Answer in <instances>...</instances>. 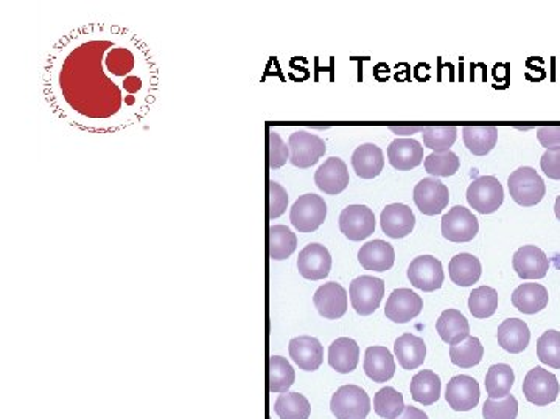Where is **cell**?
Listing matches in <instances>:
<instances>
[{"mask_svg":"<svg viewBox=\"0 0 560 419\" xmlns=\"http://www.w3.org/2000/svg\"><path fill=\"white\" fill-rule=\"evenodd\" d=\"M157 83L147 44L104 22L59 39L45 63V95L53 112L89 133H119L143 120Z\"/></svg>","mask_w":560,"mask_h":419,"instance_id":"1","label":"cell"},{"mask_svg":"<svg viewBox=\"0 0 560 419\" xmlns=\"http://www.w3.org/2000/svg\"><path fill=\"white\" fill-rule=\"evenodd\" d=\"M508 188L512 199L522 207H534L547 193L543 179L531 166H522L512 172L508 179Z\"/></svg>","mask_w":560,"mask_h":419,"instance_id":"2","label":"cell"},{"mask_svg":"<svg viewBox=\"0 0 560 419\" xmlns=\"http://www.w3.org/2000/svg\"><path fill=\"white\" fill-rule=\"evenodd\" d=\"M327 217V203L318 194L309 193L293 203L290 221L299 233H313Z\"/></svg>","mask_w":560,"mask_h":419,"instance_id":"3","label":"cell"},{"mask_svg":"<svg viewBox=\"0 0 560 419\" xmlns=\"http://www.w3.org/2000/svg\"><path fill=\"white\" fill-rule=\"evenodd\" d=\"M330 410L336 419H366L371 412V400L363 388L349 384L338 388L332 396Z\"/></svg>","mask_w":560,"mask_h":419,"instance_id":"4","label":"cell"},{"mask_svg":"<svg viewBox=\"0 0 560 419\" xmlns=\"http://www.w3.org/2000/svg\"><path fill=\"white\" fill-rule=\"evenodd\" d=\"M349 295L357 314L371 316L379 309L385 297V283L372 275H361L350 283Z\"/></svg>","mask_w":560,"mask_h":419,"instance_id":"5","label":"cell"},{"mask_svg":"<svg viewBox=\"0 0 560 419\" xmlns=\"http://www.w3.org/2000/svg\"><path fill=\"white\" fill-rule=\"evenodd\" d=\"M467 202L481 215L495 213L504 202L502 185L494 176H479L467 188Z\"/></svg>","mask_w":560,"mask_h":419,"instance_id":"6","label":"cell"},{"mask_svg":"<svg viewBox=\"0 0 560 419\" xmlns=\"http://www.w3.org/2000/svg\"><path fill=\"white\" fill-rule=\"evenodd\" d=\"M560 384L548 369L535 367L523 381V394L531 404L545 407L559 398Z\"/></svg>","mask_w":560,"mask_h":419,"instance_id":"7","label":"cell"},{"mask_svg":"<svg viewBox=\"0 0 560 419\" xmlns=\"http://www.w3.org/2000/svg\"><path fill=\"white\" fill-rule=\"evenodd\" d=\"M414 203L422 215L434 217L442 213L450 202V193L444 182L436 178L422 179L414 187Z\"/></svg>","mask_w":560,"mask_h":419,"instance_id":"8","label":"cell"},{"mask_svg":"<svg viewBox=\"0 0 560 419\" xmlns=\"http://www.w3.org/2000/svg\"><path fill=\"white\" fill-rule=\"evenodd\" d=\"M288 147H290L291 165L301 170L316 165L327 149L321 137H318L315 133H309L307 131H296L291 133Z\"/></svg>","mask_w":560,"mask_h":419,"instance_id":"9","label":"cell"},{"mask_svg":"<svg viewBox=\"0 0 560 419\" xmlns=\"http://www.w3.org/2000/svg\"><path fill=\"white\" fill-rule=\"evenodd\" d=\"M408 279L412 286L424 293L438 291L444 285V267L442 263L432 255H422L411 261L408 267Z\"/></svg>","mask_w":560,"mask_h":419,"instance_id":"10","label":"cell"},{"mask_svg":"<svg viewBox=\"0 0 560 419\" xmlns=\"http://www.w3.org/2000/svg\"><path fill=\"white\" fill-rule=\"evenodd\" d=\"M338 221L342 235L350 241H364L375 232V215L366 205H349Z\"/></svg>","mask_w":560,"mask_h":419,"instance_id":"11","label":"cell"},{"mask_svg":"<svg viewBox=\"0 0 560 419\" xmlns=\"http://www.w3.org/2000/svg\"><path fill=\"white\" fill-rule=\"evenodd\" d=\"M479 224L471 210L456 205L442 217V235L450 242H469L478 235Z\"/></svg>","mask_w":560,"mask_h":419,"instance_id":"12","label":"cell"},{"mask_svg":"<svg viewBox=\"0 0 560 419\" xmlns=\"http://www.w3.org/2000/svg\"><path fill=\"white\" fill-rule=\"evenodd\" d=\"M332 269V256H330L327 248L318 242H310L309 246L299 252L297 258V270L303 278L310 281H319V279L329 277Z\"/></svg>","mask_w":560,"mask_h":419,"instance_id":"13","label":"cell"},{"mask_svg":"<svg viewBox=\"0 0 560 419\" xmlns=\"http://www.w3.org/2000/svg\"><path fill=\"white\" fill-rule=\"evenodd\" d=\"M445 400L455 412H469L479 402V385L472 376H455L447 384Z\"/></svg>","mask_w":560,"mask_h":419,"instance_id":"14","label":"cell"},{"mask_svg":"<svg viewBox=\"0 0 560 419\" xmlns=\"http://www.w3.org/2000/svg\"><path fill=\"white\" fill-rule=\"evenodd\" d=\"M313 303L321 317L338 320L348 311V291L336 281L324 283L316 291Z\"/></svg>","mask_w":560,"mask_h":419,"instance_id":"15","label":"cell"},{"mask_svg":"<svg viewBox=\"0 0 560 419\" xmlns=\"http://www.w3.org/2000/svg\"><path fill=\"white\" fill-rule=\"evenodd\" d=\"M424 308V300L411 289H395L387 299L385 316L395 324H408L418 317Z\"/></svg>","mask_w":560,"mask_h":419,"instance_id":"16","label":"cell"},{"mask_svg":"<svg viewBox=\"0 0 560 419\" xmlns=\"http://www.w3.org/2000/svg\"><path fill=\"white\" fill-rule=\"evenodd\" d=\"M512 266L522 279H541L547 277L549 261L541 248L523 246L514 254Z\"/></svg>","mask_w":560,"mask_h":419,"instance_id":"17","label":"cell"},{"mask_svg":"<svg viewBox=\"0 0 560 419\" xmlns=\"http://www.w3.org/2000/svg\"><path fill=\"white\" fill-rule=\"evenodd\" d=\"M380 224L385 235L400 240L410 235L414 230L416 217L405 203H391L381 211Z\"/></svg>","mask_w":560,"mask_h":419,"instance_id":"18","label":"cell"},{"mask_svg":"<svg viewBox=\"0 0 560 419\" xmlns=\"http://www.w3.org/2000/svg\"><path fill=\"white\" fill-rule=\"evenodd\" d=\"M349 180L348 165L338 157L326 160L315 172L316 187L330 196H336L346 190Z\"/></svg>","mask_w":560,"mask_h":419,"instance_id":"19","label":"cell"},{"mask_svg":"<svg viewBox=\"0 0 560 419\" xmlns=\"http://www.w3.org/2000/svg\"><path fill=\"white\" fill-rule=\"evenodd\" d=\"M288 351L293 362L303 371H316L322 365L324 348L316 337L299 336L291 339Z\"/></svg>","mask_w":560,"mask_h":419,"instance_id":"20","label":"cell"},{"mask_svg":"<svg viewBox=\"0 0 560 419\" xmlns=\"http://www.w3.org/2000/svg\"><path fill=\"white\" fill-rule=\"evenodd\" d=\"M387 159L399 171H410L424 162V147L414 139H395L387 147Z\"/></svg>","mask_w":560,"mask_h":419,"instance_id":"21","label":"cell"},{"mask_svg":"<svg viewBox=\"0 0 560 419\" xmlns=\"http://www.w3.org/2000/svg\"><path fill=\"white\" fill-rule=\"evenodd\" d=\"M363 369L371 381L377 384L391 381L395 375V362L391 351L387 347H369Z\"/></svg>","mask_w":560,"mask_h":419,"instance_id":"22","label":"cell"},{"mask_svg":"<svg viewBox=\"0 0 560 419\" xmlns=\"http://www.w3.org/2000/svg\"><path fill=\"white\" fill-rule=\"evenodd\" d=\"M358 261L366 270L372 272H387L394 266L395 252L389 242L383 240H373L361 246Z\"/></svg>","mask_w":560,"mask_h":419,"instance_id":"23","label":"cell"},{"mask_svg":"<svg viewBox=\"0 0 560 419\" xmlns=\"http://www.w3.org/2000/svg\"><path fill=\"white\" fill-rule=\"evenodd\" d=\"M360 362V347L350 337H338L329 347V365L336 373L349 375Z\"/></svg>","mask_w":560,"mask_h":419,"instance_id":"24","label":"cell"},{"mask_svg":"<svg viewBox=\"0 0 560 419\" xmlns=\"http://www.w3.org/2000/svg\"><path fill=\"white\" fill-rule=\"evenodd\" d=\"M498 345L508 353L518 354L528 348L531 331L528 324L518 318H508L498 326Z\"/></svg>","mask_w":560,"mask_h":419,"instance_id":"25","label":"cell"},{"mask_svg":"<svg viewBox=\"0 0 560 419\" xmlns=\"http://www.w3.org/2000/svg\"><path fill=\"white\" fill-rule=\"evenodd\" d=\"M352 166L358 178L373 179L380 176L385 166V156L380 147L373 143H364L352 154Z\"/></svg>","mask_w":560,"mask_h":419,"instance_id":"26","label":"cell"},{"mask_svg":"<svg viewBox=\"0 0 560 419\" xmlns=\"http://www.w3.org/2000/svg\"><path fill=\"white\" fill-rule=\"evenodd\" d=\"M549 301L547 287L539 283H523L512 293V305L523 314H537L543 311Z\"/></svg>","mask_w":560,"mask_h":419,"instance_id":"27","label":"cell"},{"mask_svg":"<svg viewBox=\"0 0 560 419\" xmlns=\"http://www.w3.org/2000/svg\"><path fill=\"white\" fill-rule=\"evenodd\" d=\"M394 354L399 359L402 369H418L422 363L426 362V342L422 337L403 334L394 343Z\"/></svg>","mask_w":560,"mask_h":419,"instance_id":"28","label":"cell"},{"mask_svg":"<svg viewBox=\"0 0 560 419\" xmlns=\"http://www.w3.org/2000/svg\"><path fill=\"white\" fill-rule=\"evenodd\" d=\"M439 337L449 345H457L471 337V324L457 309H447L436 322Z\"/></svg>","mask_w":560,"mask_h":419,"instance_id":"29","label":"cell"},{"mask_svg":"<svg viewBox=\"0 0 560 419\" xmlns=\"http://www.w3.org/2000/svg\"><path fill=\"white\" fill-rule=\"evenodd\" d=\"M449 273L455 285L469 287L478 283L483 273V266L477 256L472 254H457L449 264Z\"/></svg>","mask_w":560,"mask_h":419,"instance_id":"30","label":"cell"},{"mask_svg":"<svg viewBox=\"0 0 560 419\" xmlns=\"http://www.w3.org/2000/svg\"><path fill=\"white\" fill-rule=\"evenodd\" d=\"M410 390L416 402L422 406H433L441 396V377L434 371L422 369L412 377Z\"/></svg>","mask_w":560,"mask_h":419,"instance_id":"31","label":"cell"},{"mask_svg":"<svg viewBox=\"0 0 560 419\" xmlns=\"http://www.w3.org/2000/svg\"><path fill=\"white\" fill-rule=\"evenodd\" d=\"M464 143L475 156H486L495 148L498 141V129L495 126H464Z\"/></svg>","mask_w":560,"mask_h":419,"instance_id":"32","label":"cell"},{"mask_svg":"<svg viewBox=\"0 0 560 419\" xmlns=\"http://www.w3.org/2000/svg\"><path fill=\"white\" fill-rule=\"evenodd\" d=\"M296 248L297 236L287 225H271L268 230V252L271 260H288Z\"/></svg>","mask_w":560,"mask_h":419,"instance_id":"33","label":"cell"},{"mask_svg":"<svg viewBox=\"0 0 560 419\" xmlns=\"http://www.w3.org/2000/svg\"><path fill=\"white\" fill-rule=\"evenodd\" d=\"M514 382H516V375H514V369L509 365L506 363L492 365L486 375V392L489 394V398L502 400L510 394Z\"/></svg>","mask_w":560,"mask_h":419,"instance_id":"34","label":"cell"},{"mask_svg":"<svg viewBox=\"0 0 560 419\" xmlns=\"http://www.w3.org/2000/svg\"><path fill=\"white\" fill-rule=\"evenodd\" d=\"M268 369H270L268 384H270L271 393H288L291 385L296 381V373L290 362L285 357L271 356Z\"/></svg>","mask_w":560,"mask_h":419,"instance_id":"35","label":"cell"},{"mask_svg":"<svg viewBox=\"0 0 560 419\" xmlns=\"http://www.w3.org/2000/svg\"><path fill=\"white\" fill-rule=\"evenodd\" d=\"M484 347L478 337H467L464 342L450 347V359L459 369H472L483 361Z\"/></svg>","mask_w":560,"mask_h":419,"instance_id":"36","label":"cell"},{"mask_svg":"<svg viewBox=\"0 0 560 419\" xmlns=\"http://www.w3.org/2000/svg\"><path fill=\"white\" fill-rule=\"evenodd\" d=\"M274 412L280 419H309L311 407L303 394L284 393L277 398Z\"/></svg>","mask_w":560,"mask_h":419,"instance_id":"37","label":"cell"},{"mask_svg":"<svg viewBox=\"0 0 560 419\" xmlns=\"http://www.w3.org/2000/svg\"><path fill=\"white\" fill-rule=\"evenodd\" d=\"M403 396L395 388L385 387L373 398V410L383 419H397L405 410Z\"/></svg>","mask_w":560,"mask_h":419,"instance_id":"38","label":"cell"},{"mask_svg":"<svg viewBox=\"0 0 560 419\" xmlns=\"http://www.w3.org/2000/svg\"><path fill=\"white\" fill-rule=\"evenodd\" d=\"M498 308V293L494 287L479 286L473 289L469 297V311L473 317L489 318Z\"/></svg>","mask_w":560,"mask_h":419,"instance_id":"39","label":"cell"},{"mask_svg":"<svg viewBox=\"0 0 560 419\" xmlns=\"http://www.w3.org/2000/svg\"><path fill=\"white\" fill-rule=\"evenodd\" d=\"M424 145L430 148L433 153L450 151L457 139L456 126H424L422 131Z\"/></svg>","mask_w":560,"mask_h":419,"instance_id":"40","label":"cell"},{"mask_svg":"<svg viewBox=\"0 0 560 419\" xmlns=\"http://www.w3.org/2000/svg\"><path fill=\"white\" fill-rule=\"evenodd\" d=\"M424 166H426V171L434 178H449L459 171L461 159L453 151L432 153L424 160Z\"/></svg>","mask_w":560,"mask_h":419,"instance_id":"41","label":"cell"},{"mask_svg":"<svg viewBox=\"0 0 560 419\" xmlns=\"http://www.w3.org/2000/svg\"><path fill=\"white\" fill-rule=\"evenodd\" d=\"M537 357L551 369H560V332L548 330L537 340Z\"/></svg>","mask_w":560,"mask_h":419,"instance_id":"42","label":"cell"},{"mask_svg":"<svg viewBox=\"0 0 560 419\" xmlns=\"http://www.w3.org/2000/svg\"><path fill=\"white\" fill-rule=\"evenodd\" d=\"M484 419H517L518 416V402L512 394L502 400L489 398L483 407Z\"/></svg>","mask_w":560,"mask_h":419,"instance_id":"43","label":"cell"},{"mask_svg":"<svg viewBox=\"0 0 560 419\" xmlns=\"http://www.w3.org/2000/svg\"><path fill=\"white\" fill-rule=\"evenodd\" d=\"M270 153H268V164L270 168L277 170L282 168L290 160V147H287L282 137L277 133H270Z\"/></svg>","mask_w":560,"mask_h":419,"instance_id":"44","label":"cell"},{"mask_svg":"<svg viewBox=\"0 0 560 419\" xmlns=\"http://www.w3.org/2000/svg\"><path fill=\"white\" fill-rule=\"evenodd\" d=\"M268 190H270V209H268L270 210V219H277L287 211L288 193L282 185L277 184L274 180H271L268 184Z\"/></svg>","mask_w":560,"mask_h":419,"instance_id":"45","label":"cell"},{"mask_svg":"<svg viewBox=\"0 0 560 419\" xmlns=\"http://www.w3.org/2000/svg\"><path fill=\"white\" fill-rule=\"evenodd\" d=\"M541 171L553 180H560V147L549 148L541 159Z\"/></svg>","mask_w":560,"mask_h":419,"instance_id":"46","label":"cell"},{"mask_svg":"<svg viewBox=\"0 0 560 419\" xmlns=\"http://www.w3.org/2000/svg\"><path fill=\"white\" fill-rule=\"evenodd\" d=\"M537 139L541 141V147L559 148L560 147V126H541L537 127Z\"/></svg>","mask_w":560,"mask_h":419,"instance_id":"47","label":"cell"},{"mask_svg":"<svg viewBox=\"0 0 560 419\" xmlns=\"http://www.w3.org/2000/svg\"><path fill=\"white\" fill-rule=\"evenodd\" d=\"M397 419H428L426 413L418 410L416 407L406 406L403 413Z\"/></svg>","mask_w":560,"mask_h":419,"instance_id":"48","label":"cell"},{"mask_svg":"<svg viewBox=\"0 0 560 419\" xmlns=\"http://www.w3.org/2000/svg\"><path fill=\"white\" fill-rule=\"evenodd\" d=\"M389 131L395 135H412V133H422L424 126H391Z\"/></svg>","mask_w":560,"mask_h":419,"instance_id":"49","label":"cell"},{"mask_svg":"<svg viewBox=\"0 0 560 419\" xmlns=\"http://www.w3.org/2000/svg\"><path fill=\"white\" fill-rule=\"evenodd\" d=\"M554 215L560 221V196L556 199V203H554Z\"/></svg>","mask_w":560,"mask_h":419,"instance_id":"50","label":"cell"}]
</instances>
